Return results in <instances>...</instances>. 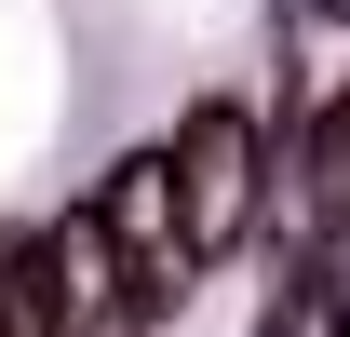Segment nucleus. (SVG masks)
Masks as SVG:
<instances>
[{
  "label": "nucleus",
  "mask_w": 350,
  "mask_h": 337,
  "mask_svg": "<svg viewBox=\"0 0 350 337\" xmlns=\"http://www.w3.org/2000/svg\"><path fill=\"white\" fill-rule=\"evenodd\" d=\"M175 216H189V243L202 256H229L243 229H256V203H269V135H256V108H229V95H202L189 122H175Z\"/></svg>",
  "instance_id": "obj_1"
},
{
  "label": "nucleus",
  "mask_w": 350,
  "mask_h": 337,
  "mask_svg": "<svg viewBox=\"0 0 350 337\" xmlns=\"http://www.w3.org/2000/svg\"><path fill=\"white\" fill-rule=\"evenodd\" d=\"M0 337H14V324H0Z\"/></svg>",
  "instance_id": "obj_5"
},
{
  "label": "nucleus",
  "mask_w": 350,
  "mask_h": 337,
  "mask_svg": "<svg viewBox=\"0 0 350 337\" xmlns=\"http://www.w3.org/2000/svg\"><path fill=\"white\" fill-rule=\"evenodd\" d=\"M108 243H122V284H135V324L189 297V256H202V243H189V216H175V162H162V149L108 175Z\"/></svg>",
  "instance_id": "obj_2"
},
{
  "label": "nucleus",
  "mask_w": 350,
  "mask_h": 337,
  "mask_svg": "<svg viewBox=\"0 0 350 337\" xmlns=\"http://www.w3.org/2000/svg\"><path fill=\"white\" fill-rule=\"evenodd\" d=\"M41 270H54V310H68V337H94V324H122V310H135V297H122V243H108V203L54 216Z\"/></svg>",
  "instance_id": "obj_3"
},
{
  "label": "nucleus",
  "mask_w": 350,
  "mask_h": 337,
  "mask_svg": "<svg viewBox=\"0 0 350 337\" xmlns=\"http://www.w3.org/2000/svg\"><path fill=\"white\" fill-rule=\"evenodd\" d=\"M337 243H350V203H337Z\"/></svg>",
  "instance_id": "obj_4"
}]
</instances>
